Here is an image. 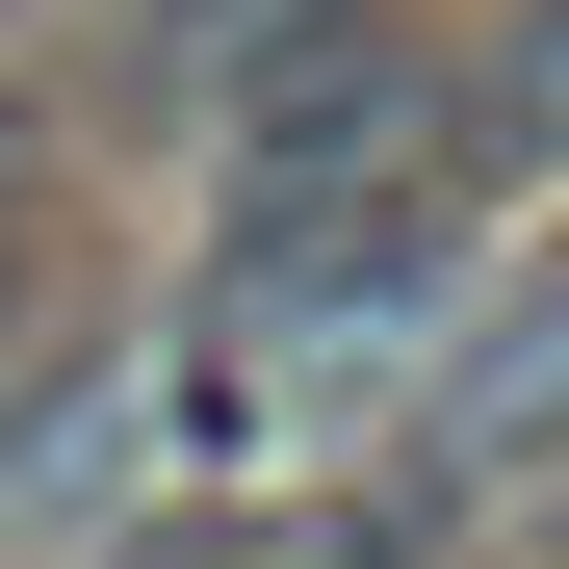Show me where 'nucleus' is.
I'll return each mask as SVG.
<instances>
[{"label": "nucleus", "mask_w": 569, "mask_h": 569, "mask_svg": "<svg viewBox=\"0 0 569 569\" xmlns=\"http://www.w3.org/2000/svg\"><path fill=\"white\" fill-rule=\"evenodd\" d=\"M569 466V259L518 284V311H466V362L415 389V466H389V518L440 543V518H492V492H543Z\"/></svg>", "instance_id": "obj_1"}, {"label": "nucleus", "mask_w": 569, "mask_h": 569, "mask_svg": "<svg viewBox=\"0 0 569 569\" xmlns=\"http://www.w3.org/2000/svg\"><path fill=\"white\" fill-rule=\"evenodd\" d=\"M415 0H130V78L156 104H208V130H259V104H311V78H362Z\"/></svg>", "instance_id": "obj_2"}, {"label": "nucleus", "mask_w": 569, "mask_h": 569, "mask_svg": "<svg viewBox=\"0 0 569 569\" xmlns=\"http://www.w3.org/2000/svg\"><path fill=\"white\" fill-rule=\"evenodd\" d=\"M156 440H181V362H104V389H52L27 440H0V543H104L130 492H156ZM208 466V440H181Z\"/></svg>", "instance_id": "obj_3"}, {"label": "nucleus", "mask_w": 569, "mask_h": 569, "mask_svg": "<svg viewBox=\"0 0 569 569\" xmlns=\"http://www.w3.org/2000/svg\"><path fill=\"white\" fill-rule=\"evenodd\" d=\"M233 569H415V518H284V543H233Z\"/></svg>", "instance_id": "obj_4"}, {"label": "nucleus", "mask_w": 569, "mask_h": 569, "mask_svg": "<svg viewBox=\"0 0 569 569\" xmlns=\"http://www.w3.org/2000/svg\"><path fill=\"white\" fill-rule=\"evenodd\" d=\"M0 284H27V156H0Z\"/></svg>", "instance_id": "obj_5"}]
</instances>
